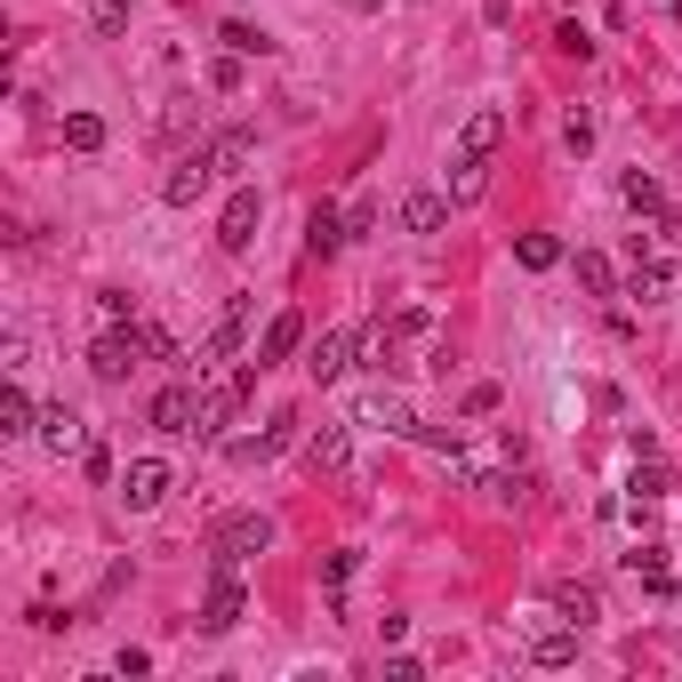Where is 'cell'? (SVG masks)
Here are the masks:
<instances>
[{"mask_svg": "<svg viewBox=\"0 0 682 682\" xmlns=\"http://www.w3.org/2000/svg\"><path fill=\"white\" fill-rule=\"evenodd\" d=\"M250 378H257V362L233 369V378H201V386H193V434H201V441H217V434L233 426V409H242Z\"/></svg>", "mask_w": 682, "mask_h": 682, "instance_id": "obj_1", "label": "cell"}, {"mask_svg": "<svg viewBox=\"0 0 682 682\" xmlns=\"http://www.w3.org/2000/svg\"><path fill=\"white\" fill-rule=\"evenodd\" d=\"M257 225H265V201H257V185H233V193H225V217H217V250H225V257H250Z\"/></svg>", "mask_w": 682, "mask_h": 682, "instance_id": "obj_2", "label": "cell"}, {"mask_svg": "<svg viewBox=\"0 0 682 682\" xmlns=\"http://www.w3.org/2000/svg\"><path fill=\"white\" fill-rule=\"evenodd\" d=\"M136 362H153V354H145V337H136V322H129V329H105V337L89 346V369H96L105 386L136 378Z\"/></svg>", "mask_w": 682, "mask_h": 682, "instance_id": "obj_3", "label": "cell"}, {"mask_svg": "<svg viewBox=\"0 0 682 682\" xmlns=\"http://www.w3.org/2000/svg\"><path fill=\"white\" fill-rule=\"evenodd\" d=\"M242 610H250V594H242V578H233V562H217V578H210V602H201V634H225V627H242Z\"/></svg>", "mask_w": 682, "mask_h": 682, "instance_id": "obj_4", "label": "cell"}, {"mask_svg": "<svg viewBox=\"0 0 682 682\" xmlns=\"http://www.w3.org/2000/svg\"><path fill=\"white\" fill-rule=\"evenodd\" d=\"M354 426H378V434H418V418H409V394L401 386H369L354 401Z\"/></svg>", "mask_w": 682, "mask_h": 682, "instance_id": "obj_5", "label": "cell"}, {"mask_svg": "<svg viewBox=\"0 0 682 682\" xmlns=\"http://www.w3.org/2000/svg\"><path fill=\"white\" fill-rule=\"evenodd\" d=\"M297 441V409H273V426L265 434H242V441H225V458L233 466H265V458H282Z\"/></svg>", "mask_w": 682, "mask_h": 682, "instance_id": "obj_6", "label": "cell"}, {"mask_svg": "<svg viewBox=\"0 0 682 682\" xmlns=\"http://www.w3.org/2000/svg\"><path fill=\"white\" fill-rule=\"evenodd\" d=\"M177 490V474H169L161 458H129V474H121V498H129V515H153V506Z\"/></svg>", "mask_w": 682, "mask_h": 682, "instance_id": "obj_7", "label": "cell"}, {"mask_svg": "<svg viewBox=\"0 0 682 682\" xmlns=\"http://www.w3.org/2000/svg\"><path fill=\"white\" fill-rule=\"evenodd\" d=\"M498 145H506V105H474L458 129V161H490Z\"/></svg>", "mask_w": 682, "mask_h": 682, "instance_id": "obj_8", "label": "cell"}, {"mask_svg": "<svg viewBox=\"0 0 682 682\" xmlns=\"http://www.w3.org/2000/svg\"><path fill=\"white\" fill-rule=\"evenodd\" d=\"M265 546H273V522H265V515H233V522L217 530V562L242 570L250 554H265Z\"/></svg>", "mask_w": 682, "mask_h": 682, "instance_id": "obj_9", "label": "cell"}, {"mask_svg": "<svg viewBox=\"0 0 682 682\" xmlns=\"http://www.w3.org/2000/svg\"><path fill=\"white\" fill-rule=\"evenodd\" d=\"M346 426H354V418H346ZM346 426L322 418L314 434H305V458H314V474H346V466H354V434H346Z\"/></svg>", "mask_w": 682, "mask_h": 682, "instance_id": "obj_10", "label": "cell"}, {"mask_svg": "<svg viewBox=\"0 0 682 682\" xmlns=\"http://www.w3.org/2000/svg\"><path fill=\"white\" fill-rule=\"evenodd\" d=\"M210 177H217V161H210V153H185L177 169H169V185H161V201H177V210H193V201L210 193Z\"/></svg>", "mask_w": 682, "mask_h": 682, "instance_id": "obj_11", "label": "cell"}, {"mask_svg": "<svg viewBox=\"0 0 682 682\" xmlns=\"http://www.w3.org/2000/svg\"><path fill=\"white\" fill-rule=\"evenodd\" d=\"M242 329H250V297H233L225 314H217V329L201 337V362H193V369H210V362H225L233 346H242Z\"/></svg>", "mask_w": 682, "mask_h": 682, "instance_id": "obj_12", "label": "cell"}, {"mask_svg": "<svg viewBox=\"0 0 682 682\" xmlns=\"http://www.w3.org/2000/svg\"><path fill=\"white\" fill-rule=\"evenodd\" d=\"M297 346H305V314H273V322H265V337H257V369L289 362Z\"/></svg>", "mask_w": 682, "mask_h": 682, "instance_id": "obj_13", "label": "cell"}, {"mask_svg": "<svg viewBox=\"0 0 682 682\" xmlns=\"http://www.w3.org/2000/svg\"><path fill=\"white\" fill-rule=\"evenodd\" d=\"M145 418H153V434H193V378L185 386H161Z\"/></svg>", "mask_w": 682, "mask_h": 682, "instance_id": "obj_14", "label": "cell"}, {"mask_svg": "<svg viewBox=\"0 0 682 682\" xmlns=\"http://www.w3.org/2000/svg\"><path fill=\"white\" fill-rule=\"evenodd\" d=\"M578 634H587V627H570V619L538 627V634H530V666H570V659H578Z\"/></svg>", "mask_w": 682, "mask_h": 682, "instance_id": "obj_15", "label": "cell"}, {"mask_svg": "<svg viewBox=\"0 0 682 682\" xmlns=\"http://www.w3.org/2000/svg\"><path fill=\"white\" fill-rule=\"evenodd\" d=\"M346 362H354V329H322L314 337V354H305V369L329 386V378H346Z\"/></svg>", "mask_w": 682, "mask_h": 682, "instance_id": "obj_16", "label": "cell"}, {"mask_svg": "<svg viewBox=\"0 0 682 682\" xmlns=\"http://www.w3.org/2000/svg\"><path fill=\"white\" fill-rule=\"evenodd\" d=\"M554 619H570V627H594V619H602V594L587 587V578H562V587H554Z\"/></svg>", "mask_w": 682, "mask_h": 682, "instance_id": "obj_17", "label": "cell"}, {"mask_svg": "<svg viewBox=\"0 0 682 682\" xmlns=\"http://www.w3.org/2000/svg\"><path fill=\"white\" fill-rule=\"evenodd\" d=\"M441 225H450V201H441V193H401V233H441Z\"/></svg>", "mask_w": 682, "mask_h": 682, "instance_id": "obj_18", "label": "cell"}, {"mask_svg": "<svg viewBox=\"0 0 682 682\" xmlns=\"http://www.w3.org/2000/svg\"><path fill=\"white\" fill-rule=\"evenodd\" d=\"M41 441H49L57 458H64V450H89V426H81L64 401H49V409H41Z\"/></svg>", "mask_w": 682, "mask_h": 682, "instance_id": "obj_19", "label": "cell"}, {"mask_svg": "<svg viewBox=\"0 0 682 682\" xmlns=\"http://www.w3.org/2000/svg\"><path fill=\"white\" fill-rule=\"evenodd\" d=\"M346 242H354V233H346V217H337L329 201H322V210L305 217V250H314V257H337V250H346Z\"/></svg>", "mask_w": 682, "mask_h": 682, "instance_id": "obj_20", "label": "cell"}, {"mask_svg": "<svg viewBox=\"0 0 682 682\" xmlns=\"http://www.w3.org/2000/svg\"><path fill=\"white\" fill-rule=\"evenodd\" d=\"M0 434H9V441H17V434H41V409H32V394H24L17 378L0 386Z\"/></svg>", "mask_w": 682, "mask_h": 682, "instance_id": "obj_21", "label": "cell"}, {"mask_svg": "<svg viewBox=\"0 0 682 682\" xmlns=\"http://www.w3.org/2000/svg\"><path fill=\"white\" fill-rule=\"evenodd\" d=\"M627 562H634V578H642V594H659V602H666V594L682 587V578L666 570V554H659V546H634V554H627Z\"/></svg>", "mask_w": 682, "mask_h": 682, "instance_id": "obj_22", "label": "cell"}, {"mask_svg": "<svg viewBox=\"0 0 682 682\" xmlns=\"http://www.w3.org/2000/svg\"><path fill=\"white\" fill-rule=\"evenodd\" d=\"M619 297H642V305L666 297V257H642V242H634V273H627V289H619Z\"/></svg>", "mask_w": 682, "mask_h": 682, "instance_id": "obj_23", "label": "cell"}, {"mask_svg": "<svg viewBox=\"0 0 682 682\" xmlns=\"http://www.w3.org/2000/svg\"><path fill=\"white\" fill-rule=\"evenodd\" d=\"M250 153H257V136H250V129H217V145H210V161H217V169H233V177L250 169Z\"/></svg>", "mask_w": 682, "mask_h": 682, "instance_id": "obj_24", "label": "cell"}, {"mask_svg": "<svg viewBox=\"0 0 682 682\" xmlns=\"http://www.w3.org/2000/svg\"><path fill=\"white\" fill-rule=\"evenodd\" d=\"M515 257H522V273H554L562 265V242H554V233H522Z\"/></svg>", "mask_w": 682, "mask_h": 682, "instance_id": "obj_25", "label": "cell"}, {"mask_svg": "<svg viewBox=\"0 0 682 682\" xmlns=\"http://www.w3.org/2000/svg\"><path fill=\"white\" fill-rule=\"evenodd\" d=\"M619 193H627V210H642V217H659V210H666V193H659L651 169H627V185H619Z\"/></svg>", "mask_w": 682, "mask_h": 682, "instance_id": "obj_26", "label": "cell"}, {"mask_svg": "<svg viewBox=\"0 0 682 682\" xmlns=\"http://www.w3.org/2000/svg\"><path fill=\"white\" fill-rule=\"evenodd\" d=\"M666 490H674V474H666L651 450H634V498H651V506H659Z\"/></svg>", "mask_w": 682, "mask_h": 682, "instance_id": "obj_27", "label": "cell"}, {"mask_svg": "<svg viewBox=\"0 0 682 682\" xmlns=\"http://www.w3.org/2000/svg\"><path fill=\"white\" fill-rule=\"evenodd\" d=\"M89 32H96V41H121V32H129V0H89Z\"/></svg>", "mask_w": 682, "mask_h": 682, "instance_id": "obj_28", "label": "cell"}, {"mask_svg": "<svg viewBox=\"0 0 682 682\" xmlns=\"http://www.w3.org/2000/svg\"><path fill=\"white\" fill-rule=\"evenodd\" d=\"M578 289H594V297L619 289V273H610V257H602V250H578Z\"/></svg>", "mask_w": 682, "mask_h": 682, "instance_id": "obj_29", "label": "cell"}, {"mask_svg": "<svg viewBox=\"0 0 682 682\" xmlns=\"http://www.w3.org/2000/svg\"><path fill=\"white\" fill-rule=\"evenodd\" d=\"M64 145H73V153H96V145H105V121H96V113H64Z\"/></svg>", "mask_w": 682, "mask_h": 682, "instance_id": "obj_30", "label": "cell"}, {"mask_svg": "<svg viewBox=\"0 0 682 682\" xmlns=\"http://www.w3.org/2000/svg\"><path fill=\"white\" fill-rule=\"evenodd\" d=\"M458 177H450V201H482V185H490V161H450Z\"/></svg>", "mask_w": 682, "mask_h": 682, "instance_id": "obj_31", "label": "cell"}, {"mask_svg": "<svg viewBox=\"0 0 682 682\" xmlns=\"http://www.w3.org/2000/svg\"><path fill=\"white\" fill-rule=\"evenodd\" d=\"M217 41H225L233 57H265V49H273V41H265V32H257V24H225V32H217Z\"/></svg>", "mask_w": 682, "mask_h": 682, "instance_id": "obj_32", "label": "cell"}, {"mask_svg": "<svg viewBox=\"0 0 682 682\" xmlns=\"http://www.w3.org/2000/svg\"><path fill=\"white\" fill-rule=\"evenodd\" d=\"M96 314H105L113 329H129V322H136V297H129V289H96Z\"/></svg>", "mask_w": 682, "mask_h": 682, "instance_id": "obj_33", "label": "cell"}, {"mask_svg": "<svg viewBox=\"0 0 682 682\" xmlns=\"http://www.w3.org/2000/svg\"><path fill=\"white\" fill-rule=\"evenodd\" d=\"M210 89H217V96H242V57H233V49L210 64Z\"/></svg>", "mask_w": 682, "mask_h": 682, "instance_id": "obj_34", "label": "cell"}, {"mask_svg": "<svg viewBox=\"0 0 682 682\" xmlns=\"http://www.w3.org/2000/svg\"><path fill=\"white\" fill-rule=\"evenodd\" d=\"M562 145H570V153H594V113H570V121H562Z\"/></svg>", "mask_w": 682, "mask_h": 682, "instance_id": "obj_35", "label": "cell"}, {"mask_svg": "<svg viewBox=\"0 0 682 682\" xmlns=\"http://www.w3.org/2000/svg\"><path fill=\"white\" fill-rule=\"evenodd\" d=\"M81 474H89V482H113V450H105V441H89V450H81Z\"/></svg>", "mask_w": 682, "mask_h": 682, "instance_id": "obj_36", "label": "cell"}, {"mask_svg": "<svg viewBox=\"0 0 682 682\" xmlns=\"http://www.w3.org/2000/svg\"><path fill=\"white\" fill-rule=\"evenodd\" d=\"M136 337H145V354H153V362H177V337H169V329H153V322H136Z\"/></svg>", "mask_w": 682, "mask_h": 682, "instance_id": "obj_37", "label": "cell"}, {"mask_svg": "<svg viewBox=\"0 0 682 682\" xmlns=\"http://www.w3.org/2000/svg\"><path fill=\"white\" fill-rule=\"evenodd\" d=\"M554 49H562V57H578V64L594 57V41H587V32H578V24H562V32H554Z\"/></svg>", "mask_w": 682, "mask_h": 682, "instance_id": "obj_38", "label": "cell"}, {"mask_svg": "<svg viewBox=\"0 0 682 682\" xmlns=\"http://www.w3.org/2000/svg\"><path fill=\"white\" fill-rule=\"evenodd\" d=\"M434 329V314H426V305H409V314H394V337H426Z\"/></svg>", "mask_w": 682, "mask_h": 682, "instance_id": "obj_39", "label": "cell"}, {"mask_svg": "<svg viewBox=\"0 0 682 682\" xmlns=\"http://www.w3.org/2000/svg\"><path fill=\"white\" fill-rule=\"evenodd\" d=\"M346 578H354V554H329V562H322V587H329V594L346 587Z\"/></svg>", "mask_w": 682, "mask_h": 682, "instance_id": "obj_40", "label": "cell"}, {"mask_svg": "<svg viewBox=\"0 0 682 682\" xmlns=\"http://www.w3.org/2000/svg\"><path fill=\"white\" fill-rule=\"evenodd\" d=\"M354 9H386V0H354Z\"/></svg>", "mask_w": 682, "mask_h": 682, "instance_id": "obj_41", "label": "cell"}, {"mask_svg": "<svg viewBox=\"0 0 682 682\" xmlns=\"http://www.w3.org/2000/svg\"><path fill=\"white\" fill-rule=\"evenodd\" d=\"M674 24H682V0H674Z\"/></svg>", "mask_w": 682, "mask_h": 682, "instance_id": "obj_42", "label": "cell"}]
</instances>
